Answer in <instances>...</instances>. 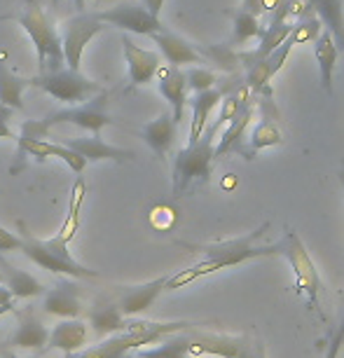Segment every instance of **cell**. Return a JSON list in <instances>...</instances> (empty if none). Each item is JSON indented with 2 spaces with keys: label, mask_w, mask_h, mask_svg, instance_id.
I'll list each match as a JSON object with an SVG mask.
<instances>
[{
  "label": "cell",
  "mask_w": 344,
  "mask_h": 358,
  "mask_svg": "<svg viewBox=\"0 0 344 358\" xmlns=\"http://www.w3.org/2000/svg\"><path fill=\"white\" fill-rule=\"evenodd\" d=\"M19 155H31V157H36L40 162L52 159V141L19 136Z\"/></svg>",
  "instance_id": "obj_33"
},
{
  "label": "cell",
  "mask_w": 344,
  "mask_h": 358,
  "mask_svg": "<svg viewBox=\"0 0 344 358\" xmlns=\"http://www.w3.org/2000/svg\"><path fill=\"white\" fill-rule=\"evenodd\" d=\"M187 335V351L192 356H220V358H234L241 351L246 342V335H215V333H201L197 328L185 330Z\"/></svg>",
  "instance_id": "obj_11"
},
{
  "label": "cell",
  "mask_w": 344,
  "mask_h": 358,
  "mask_svg": "<svg viewBox=\"0 0 344 358\" xmlns=\"http://www.w3.org/2000/svg\"><path fill=\"white\" fill-rule=\"evenodd\" d=\"M19 26L26 31V36L31 38L33 47H36V59L40 73H54L64 69V50H62V36H59L57 26L52 24V19L47 17L43 5L38 0H29L22 15L17 17Z\"/></svg>",
  "instance_id": "obj_2"
},
{
  "label": "cell",
  "mask_w": 344,
  "mask_h": 358,
  "mask_svg": "<svg viewBox=\"0 0 344 358\" xmlns=\"http://www.w3.org/2000/svg\"><path fill=\"white\" fill-rule=\"evenodd\" d=\"M276 255H283L288 260V265L293 269L295 276V293L307 297V307L312 312H319L323 319L321 309H319V293H321V276L316 269L312 255H309L307 246L302 244L300 234L295 229L288 227L286 234L276 241Z\"/></svg>",
  "instance_id": "obj_5"
},
{
  "label": "cell",
  "mask_w": 344,
  "mask_h": 358,
  "mask_svg": "<svg viewBox=\"0 0 344 358\" xmlns=\"http://www.w3.org/2000/svg\"><path fill=\"white\" fill-rule=\"evenodd\" d=\"M232 22H234V33H232V45H246L248 40L253 38H260L262 33V26L258 22V17L251 15V12L246 10H237L232 15Z\"/></svg>",
  "instance_id": "obj_31"
},
{
  "label": "cell",
  "mask_w": 344,
  "mask_h": 358,
  "mask_svg": "<svg viewBox=\"0 0 344 358\" xmlns=\"http://www.w3.org/2000/svg\"><path fill=\"white\" fill-rule=\"evenodd\" d=\"M241 10L251 12V15L260 17L262 15V0H241Z\"/></svg>",
  "instance_id": "obj_42"
},
{
  "label": "cell",
  "mask_w": 344,
  "mask_h": 358,
  "mask_svg": "<svg viewBox=\"0 0 344 358\" xmlns=\"http://www.w3.org/2000/svg\"><path fill=\"white\" fill-rule=\"evenodd\" d=\"M5 302H12V293L5 286H0V305H5Z\"/></svg>",
  "instance_id": "obj_45"
},
{
  "label": "cell",
  "mask_w": 344,
  "mask_h": 358,
  "mask_svg": "<svg viewBox=\"0 0 344 358\" xmlns=\"http://www.w3.org/2000/svg\"><path fill=\"white\" fill-rule=\"evenodd\" d=\"M157 90L164 96V101L171 106V117L173 122L180 124L187 106V83H185V73L178 66H159L157 69Z\"/></svg>",
  "instance_id": "obj_12"
},
{
  "label": "cell",
  "mask_w": 344,
  "mask_h": 358,
  "mask_svg": "<svg viewBox=\"0 0 344 358\" xmlns=\"http://www.w3.org/2000/svg\"><path fill=\"white\" fill-rule=\"evenodd\" d=\"M291 52H293V45L283 40V43L276 47L272 54H267V57H265V66H267L269 78L274 80V76L283 69V64H286V59H288V54H291Z\"/></svg>",
  "instance_id": "obj_37"
},
{
  "label": "cell",
  "mask_w": 344,
  "mask_h": 358,
  "mask_svg": "<svg viewBox=\"0 0 344 358\" xmlns=\"http://www.w3.org/2000/svg\"><path fill=\"white\" fill-rule=\"evenodd\" d=\"M201 57L211 59L213 64H218L220 69L225 71H232L234 66H237V52H232L229 47H206V50H199Z\"/></svg>",
  "instance_id": "obj_36"
},
{
  "label": "cell",
  "mask_w": 344,
  "mask_h": 358,
  "mask_svg": "<svg viewBox=\"0 0 344 358\" xmlns=\"http://www.w3.org/2000/svg\"><path fill=\"white\" fill-rule=\"evenodd\" d=\"M342 185H344V173H342Z\"/></svg>",
  "instance_id": "obj_51"
},
{
  "label": "cell",
  "mask_w": 344,
  "mask_h": 358,
  "mask_svg": "<svg viewBox=\"0 0 344 358\" xmlns=\"http://www.w3.org/2000/svg\"><path fill=\"white\" fill-rule=\"evenodd\" d=\"M33 87H40L45 94H50L54 101H62L66 106H78L89 101L92 96L103 92V87L94 80L85 78L80 71L73 69H59L54 73H38L33 78Z\"/></svg>",
  "instance_id": "obj_6"
},
{
  "label": "cell",
  "mask_w": 344,
  "mask_h": 358,
  "mask_svg": "<svg viewBox=\"0 0 344 358\" xmlns=\"http://www.w3.org/2000/svg\"><path fill=\"white\" fill-rule=\"evenodd\" d=\"M33 87V78L15 76L8 66L0 64V103L12 108V110H22L24 108V92Z\"/></svg>",
  "instance_id": "obj_25"
},
{
  "label": "cell",
  "mask_w": 344,
  "mask_h": 358,
  "mask_svg": "<svg viewBox=\"0 0 344 358\" xmlns=\"http://www.w3.org/2000/svg\"><path fill=\"white\" fill-rule=\"evenodd\" d=\"M12 115H15V110L8 106H3L0 103V138H15V134H12L10 129V120H12Z\"/></svg>",
  "instance_id": "obj_41"
},
{
  "label": "cell",
  "mask_w": 344,
  "mask_h": 358,
  "mask_svg": "<svg viewBox=\"0 0 344 358\" xmlns=\"http://www.w3.org/2000/svg\"><path fill=\"white\" fill-rule=\"evenodd\" d=\"M73 3H76L78 12H87V5H85V0H73Z\"/></svg>",
  "instance_id": "obj_48"
},
{
  "label": "cell",
  "mask_w": 344,
  "mask_h": 358,
  "mask_svg": "<svg viewBox=\"0 0 344 358\" xmlns=\"http://www.w3.org/2000/svg\"><path fill=\"white\" fill-rule=\"evenodd\" d=\"M12 15H0V22H10Z\"/></svg>",
  "instance_id": "obj_49"
},
{
  "label": "cell",
  "mask_w": 344,
  "mask_h": 358,
  "mask_svg": "<svg viewBox=\"0 0 344 358\" xmlns=\"http://www.w3.org/2000/svg\"><path fill=\"white\" fill-rule=\"evenodd\" d=\"M113 122L115 120L108 115V92L103 90L101 94H96V96H92L89 101H85V103L69 106V108H62V110L50 113L45 120H40V127L45 129L47 136H52V129L57 124H73L89 134H99L103 127Z\"/></svg>",
  "instance_id": "obj_7"
},
{
  "label": "cell",
  "mask_w": 344,
  "mask_h": 358,
  "mask_svg": "<svg viewBox=\"0 0 344 358\" xmlns=\"http://www.w3.org/2000/svg\"><path fill=\"white\" fill-rule=\"evenodd\" d=\"M319 17L333 36L337 50L344 52V3L342 0H305V17Z\"/></svg>",
  "instance_id": "obj_17"
},
{
  "label": "cell",
  "mask_w": 344,
  "mask_h": 358,
  "mask_svg": "<svg viewBox=\"0 0 344 358\" xmlns=\"http://www.w3.org/2000/svg\"><path fill=\"white\" fill-rule=\"evenodd\" d=\"M66 358H83V356H80V351H76V354H66Z\"/></svg>",
  "instance_id": "obj_50"
},
{
  "label": "cell",
  "mask_w": 344,
  "mask_h": 358,
  "mask_svg": "<svg viewBox=\"0 0 344 358\" xmlns=\"http://www.w3.org/2000/svg\"><path fill=\"white\" fill-rule=\"evenodd\" d=\"M253 115H255V108H253V103H248L244 110L237 115V117L229 120L227 127L220 134L218 145L213 148L215 157H225V155H229V152H241V155H244V134L248 129V124H251Z\"/></svg>",
  "instance_id": "obj_21"
},
{
  "label": "cell",
  "mask_w": 344,
  "mask_h": 358,
  "mask_svg": "<svg viewBox=\"0 0 344 358\" xmlns=\"http://www.w3.org/2000/svg\"><path fill=\"white\" fill-rule=\"evenodd\" d=\"M0 274H3L5 288L10 290L12 297H38L45 295L47 290L33 274L24 272V269H17L15 265H10L5 260H0Z\"/></svg>",
  "instance_id": "obj_24"
},
{
  "label": "cell",
  "mask_w": 344,
  "mask_h": 358,
  "mask_svg": "<svg viewBox=\"0 0 344 358\" xmlns=\"http://www.w3.org/2000/svg\"><path fill=\"white\" fill-rule=\"evenodd\" d=\"M43 309L47 314L59 316V319H80L83 314V302H80V283L78 279L64 276L50 290H45Z\"/></svg>",
  "instance_id": "obj_10"
},
{
  "label": "cell",
  "mask_w": 344,
  "mask_h": 358,
  "mask_svg": "<svg viewBox=\"0 0 344 358\" xmlns=\"http://www.w3.org/2000/svg\"><path fill=\"white\" fill-rule=\"evenodd\" d=\"M222 99V92L211 87V90H204V92H194V96L187 101L190 103V138H187V145L190 143H197L201 138V134H204L208 120H211L213 110L218 108Z\"/></svg>",
  "instance_id": "obj_18"
},
{
  "label": "cell",
  "mask_w": 344,
  "mask_h": 358,
  "mask_svg": "<svg viewBox=\"0 0 344 358\" xmlns=\"http://www.w3.org/2000/svg\"><path fill=\"white\" fill-rule=\"evenodd\" d=\"M101 31H103V24L99 22L96 15H89V12H78L76 17L66 19L62 24V50H64L66 69L80 71L85 47Z\"/></svg>",
  "instance_id": "obj_8"
},
{
  "label": "cell",
  "mask_w": 344,
  "mask_h": 358,
  "mask_svg": "<svg viewBox=\"0 0 344 358\" xmlns=\"http://www.w3.org/2000/svg\"><path fill=\"white\" fill-rule=\"evenodd\" d=\"M342 344H344V314H342L340 326H337V328L333 330V335H330V340H328V351H326V358H337V356H340Z\"/></svg>",
  "instance_id": "obj_39"
},
{
  "label": "cell",
  "mask_w": 344,
  "mask_h": 358,
  "mask_svg": "<svg viewBox=\"0 0 344 358\" xmlns=\"http://www.w3.org/2000/svg\"><path fill=\"white\" fill-rule=\"evenodd\" d=\"M283 3H286V0H262V12H272L274 15Z\"/></svg>",
  "instance_id": "obj_44"
},
{
  "label": "cell",
  "mask_w": 344,
  "mask_h": 358,
  "mask_svg": "<svg viewBox=\"0 0 344 358\" xmlns=\"http://www.w3.org/2000/svg\"><path fill=\"white\" fill-rule=\"evenodd\" d=\"M267 229H269V222H262L258 229H253V232H248L244 236H234V239L213 241V244H185V241H178V246L201 255V260L197 265L190 267L194 279H199V276L220 272V269L241 265V262L276 255V244L258 246V241L265 236Z\"/></svg>",
  "instance_id": "obj_1"
},
{
  "label": "cell",
  "mask_w": 344,
  "mask_h": 358,
  "mask_svg": "<svg viewBox=\"0 0 344 358\" xmlns=\"http://www.w3.org/2000/svg\"><path fill=\"white\" fill-rule=\"evenodd\" d=\"M87 344V323L80 319H62L50 330L47 347H54L64 354H76Z\"/></svg>",
  "instance_id": "obj_20"
},
{
  "label": "cell",
  "mask_w": 344,
  "mask_h": 358,
  "mask_svg": "<svg viewBox=\"0 0 344 358\" xmlns=\"http://www.w3.org/2000/svg\"><path fill=\"white\" fill-rule=\"evenodd\" d=\"M138 358H199V356H192L190 351H187V335H185V330H180V333L164 335L157 342V347L141 349Z\"/></svg>",
  "instance_id": "obj_28"
},
{
  "label": "cell",
  "mask_w": 344,
  "mask_h": 358,
  "mask_svg": "<svg viewBox=\"0 0 344 358\" xmlns=\"http://www.w3.org/2000/svg\"><path fill=\"white\" fill-rule=\"evenodd\" d=\"M323 31V24L319 17H302L295 24H291V33H288L286 43H291L293 47L298 45H309L319 38V33Z\"/></svg>",
  "instance_id": "obj_32"
},
{
  "label": "cell",
  "mask_w": 344,
  "mask_h": 358,
  "mask_svg": "<svg viewBox=\"0 0 344 358\" xmlns=\"http://www.w3.org/2000/svg\"><path fill=\"white\" fill-rule=\"evenodd\" d=\"M166 279H169V276L162 274V276H157V279H152V281L138 283V286H122V290H120V297H117L120 312H122L127 319H131V316H136L141 312H145V309H150L152 302L157 300L159 293L164 290Z\"/></svg>",
  "instance_id": "obj_14"
},
{
  "label": "cell",
  "mask_w": 344,
  "mask_h": 358,
  "mask_svg": "<svg viewBox=\"0 0 344 358\" xmlns=\"http://www.w3.org/2000/svg\"><path fill=\"white\" fill-rule=\"evenodd\" d=\"M283 143V136H281V129L276 127L274 120H260L255 124V129L251 131V138H248V148H246V159H253V155H258L260 150L265 148H274V145H281Z\"/></svg>",
  "instance_id": "obj_29"
},
{
  "label": "cell",
  "mask_w": 344,
  "mask_h": 358,
  "mask_svg": "<svg viewBox=\"0 0 344 358\" xmlns=\"http://www.w3.org/2000/svg\"><path fill=\"white\" fill-rule=\"evenodd\" d=\"M234 358H265V344H262L258 337L246 335L244 347H241V351Z\"/></svg>",
  "instance_id": "obj_38"
},
{
  "label": "cell",
  "mask_w": 344,
  "mask_h": 358,
  "mask_svg": "<svg viewBox=\"0 0 344 358\" xmlns=\"http://www.w3.org/2000/svg\"><path fill=\"white\" fill-rule=\"evenodd\" d=\"M85 197H87V185L83 178H78L76 183L71 187V201H69V211H66V220L62 229H59V239L71 244L78 234V227H80V211H83V204H85Z\"/></svg>",
  "instance_id": "obj_27"
},
{
  "label": "cell",
  "mask_w": 344,
  "mask_h": 358,
  "mask_svg": "<svg viewBox=\"0 0 344 358\" xmlns=\"http://www.w3.org/2000/svg\"><path fill=\"white\" fill-rule=\"evenodd\" d=\"M3 358H33V356H19V354H15V351H5Z\"/></svg>",
  "instance_id": "obj_47"
},
{
  "label": "cell",
  "mask_w": 344,
  "mask_h": 358,
  "mask_svg": "<svg viewBox=\"0 0 344 358\" xmlns=\"http://www.w3.org/2000/svg\"><path fill=\"white\" fill-rule=\"evenodd\" d=\"M337 50L333 36L328 31H321L319 38L314 40V57L316 64H319V73H321V87L328 96H333V80H335V64H337Z\"/></svg>",
  "instance_id": "obj_22"
},
{
  "label": "cell",
  "mask_w": 344,
  "mask_h": 358,
  "mask_svg": "<svg viewBox=\"0 0 344 358\" xmlns=\"http://www.w3.org/2000/svg\"><path fill=\"white\" fill-rule=\"evenodd\" d=\"M31 262L59 276H71V279H99L96 269H89L73 260L69 244L59 236L52 239H36L31 234H22V248H19Z\"/></svg>",
  "instance_id": "obj_4"
},
{
  "label": "cell",
  "mask_w": 344,
  "mask_h": 358,
  "mask_svg": "<svg viewBox=\"0 0 344 358\" xmlns=\"http://www.w3.org/2000/svg\"><path fill=\"white\" fill-rule=\"evenodd\" d=\"M10 312H15L12 302H5V305H0V316H5V314H10Z\"/></svg>",
  "instance_id": "obj_46"
},
{
  "label": "cell",
  "mask_w": 344,
  "mask_h": 358,
  "mask_svg": "<svg viewBox=\"0 0 344 358\" xmlns=\"http://www.w3.org/2000/svg\"><path fill=\"white\" fill-rule=\"evenodd\" d=\"M19 248H22V236H17L15 232H10V229L0 225V253L19 251Z\"/></svg>",
  "instance_id": "obj_40"
},
{
  "label": "cell",
  "mask_w": 344,
  "mask_h": 358,
  "mask_svg": "<svg viewBox=\"0 0 344 358\" xmlns=\"http://www.w3.org/2000/svg\"><path fill=\"white\" fill-rule=\"evenodd\" d=\"M185 83H187V90L204 92V90H211V87L218 83V76L208 69H201V66H192L190 71H185Z\"/></svg>",
  "instance_id": "obj_34"
},
{
  "label": "cell",
  "mask_w": 344,
  "mask_h": 358,
  "mask_svg": "<svg viewBox=\"0 0 344 358\" xmlns=\"http://www.w3.org/2000/svg\"><path fill=\"white\" fill-rule=\"evenodd\" d=\"M122 50H124V62H127V71H129L131 87H143L148 83H152V78L157 76V69L162 66L159 54L134 45V40L129 36L122 38Z\"/></svg>",
  "instance_id": "obj_13"
},
{
  "label": "cell",
  "mask_w": 344,
  "mask_h": 358,
  "mask_svg": "<svg viewBox=\"0 0 344 358\" xmlns=\"http://www.w3.org/2000/svg\"><path fill=\"white\" fill-rule=\"evenodd\" d=\"M143 8L150 12L152 17H159L162 8H164V0H143Z\"/></svg>",
  "instance_id": "obj_43"
},
{
  "label": "cell",
  "mask_w": 344,
  "mask_h": 358,
  "mask_svg": "<svg viewBox=\"0 0 344 358\" xmlns=\"http://www.w3.org/2000/svg\"><path fill=\"white\" fill-rule=\"evenodd\" d=\"M127 316L120 312L117 302H103V305L94 307L89 312V326L96 333V337L115 335L124 328Z\"/></svg>",
  "instance_id": "obj_26"
},
{
  "label": "cell",
  "mask_w": 344,
  "mask_h": 358,
  "mask_svg": "<svg viewBox=\"0 0 344 358\" xmlns=\"http://www.w3.org/2000/svg\"><path fill=\"white\" fill-rule=\"evenodd\" d=\"M288 33H291V22H286V19H272V22L262 29L260 38H258L260 43L253 50V54L258 59H265L267 54H272L276 47L288 38Z\"/></svg>",
  "instance_id": "obj_30"
},
{
  "label": "cell",
  "mask_w": 344,
  "mask_h": 358,
  "mask_svg": "<svg viewBox=\"0 0 344 358\" xmlns=\"http://www.w3.org/2000/svg\"><path fill=\"white\" fill-rule=\"evenodd\" d=\"M152 43L159 47L162 57L166 59V64L171 66H187V64H201L204 57L199 54V50L194 45L187 43L185 38H180L178 33L169 31V29H159L157 33H152Z\"/></svg>",
  "instance_id": "obj_15"
},
{
  "label": "cell",
  "mask_w": 344,
  "mask_h": 358,
  "mask_svg": "<svg viewBox=\"0 0 344 358\" xmlns=\"http://www.w3.org/2000/svg\"><path fill=\"white\" fill-rule=\"evenodd\" d=\"M94 15H96L101 24L115 26V29L127 31V33H136V36L150 38L152 33L164 29L159 17H152L143 5H136V3H120V5H115V8L94 12Z\"/></svg>",
  "instance_id": "obj_9"
},
{
  "label": "cell",
  "mask_w": 344,
  "mask_h": 358,
  "mask_svg": "<svg viewBox=\"0 0 344 358\" xmlns=\"http://www.w3.org/2000/svg\"><path fill=\"white\" fill-rule=\"evenodd\" d=\"M176 129L178 124L173 122L171 113H162L152 122H148L141 131V138L145 141V145L157 155L159 159H164L169 150H171L173 141H176Z\"/></svg>",
  "instance_id": "obj_19"
},
{
  "label": "cell",
  "mask_w": 344,
  "mask_h": 358,
  "mask_svg": "<svg viewBox=\"0 0 344 358\" xmlns=\"http://www.w3.org/2000/svg\"><path fill=\"white\" fill-rule=\"evenodd\" d=\"M52 157L62 159L64 164L69 166L71 171H76V173H83L85 166H87V159L83 157V155L76 152V150H71V148L64 145L62 141H59V143H54V141H52Z\"/></svg>",
  "instance_id": "obj_35"
},
{
  "label": "cell",
  "mask_w": 344,
  "mask_h": 358,
  "mask_svg": "<svg viewBox=\"0 0 344 358\" xmlns=\"http://www.w3.org/2000/svg\"><path fill=\"white\" fill-rule=\"evenodd\" d=\"M47 337H50V328L40 319H36L33 312H26L24 316H19V326L10 344L15 349H40L47 344Z\"/></svg>",
  "instance_id": "obj_23"
},
{
  "label": "cell",
  "mask_w": 344,
  "mask_h": 358,
  "mask_svg": "<svg viewBox=\"0 0 344 358\" xmlns=\"http://www.w3.org/2000/svg\"><path fill=\"white\" fill-rule=\"evenodd\" d=\"M218 131L220 127L215 122L206 124V129L197 143L185 145L176 155V159H173V173H171L173 197H180L185 190H190L192 183H206L208 180L211 164L215 159L213 148H215V134Z\"/></svg>",
  "instance_id": "obj_3"
},
{
  "label": "cell",
  "mask_w": 344,
  "mask_h": 358,
  "mask_svg": "<svg viewBox=\"0 0 344 358\" xmlns=\"http://www.w3.org/2000/svg\"><path fill=\"white\" fill-rule=\"evenodd\" d=\"M62 143L69 145L71 150L80 152L87 162H131L134 159L131 150L106 143L99 134H94L89 138H64Z\"/></svg>",
  "instance_id": "obj_16"
}]
</instances>
